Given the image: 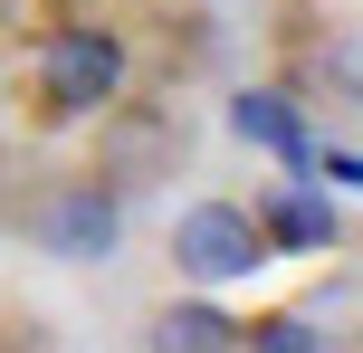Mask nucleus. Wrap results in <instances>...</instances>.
<instances>
[{"label": "nucleus", "instance_id": "f03ea898", "mask_svg": "<svg viewBox=\"0 0 363 353\" xmlns=\"http://www.w3.org/2000/svg\"><path fill=\"white\" fill-rule=\"evenodd\" d=\"M19 239H29L38 258H57V267H106L115 248H125V191L96 182V172L48 182L29 210H19Z\"/></svg>", "mask_w": 363, "mask_h": 353}, {"label": "nucleus", "instance_id": "6e6552de", "mask_svg": "<svg viewBox=\"0 0 363 353\" xmlns=\"http://www.w3.org/2000/svg\"><path fill=\"white\" fill-rule=\"evenodd\" d=\"M315 182H363V163H354V144H335V153H315Z\"/></svg>", "mask_w": 363, "mask_h": 353}, {"label": "nucleus", "instance_id": "7ed1b4c3", "mask_svg": "<svg viewBox=\"0 0 363 353\" xmlns=\"http://www.w3.org/2000/svg\"><path fill=\"white\" fill-rule=\"evenodd\" d=\"M268 267V239H258L249 201H191L172 220V277L182 287H239Z\"/></svg>", "mask_w": 363, "mask_h": 353}, {"label": "nucleus", "instance_id": "423d86ee", "mask_svg": "<svg viewBox=\"0 0 363 353\" xmlns=\"http://www.w3.org/2000/svg\"><path fill=\"white\" fill-rule=\"evenodd\" d=\"M144 353H239V316L220 306V287L201 296H163L144 316Z\"/></svg>", "mask_w": 363, "mask_h": 353}, {"label": "nucleus", "instance_id": "39448f33", "mask_svg": "<svg viewBox=\"0 0 363 353\" xmlns=\"http://www.w3.org/2000/svg\"><path fill=\"white\" fill-rule=\"evenodd\" d=\"M258 239H268V258H325V248H345V210L325 201L315 182H277L249 201Z\"/></svg>", "mask_w": 363, "mask_h": 353}, {"label": "nucleus", "instance_id": "f257e3e1", "mask_svg": "<svg viewBox=\"0 0 363 353\" xmlns=\"http://www.w3.org/2000/svg\"><path fill=\"white\" fill-rule=\"evenodd\" d=\"M125 38L96 29V19H57L48 38H38V105L57 115V125H86V115H115L125 105Z\"/></svg>", "mask_w": 363, "mask_h": 353}, {"label": "nucleus", "instance_id": "20e7f679", "mask_svg": "<svg viewBox=\"0 0 363 353\" xmlns=\"http://www.w3.org/2000/svg\"><path fill=\"white\" fill-rule=\"evenodd\" d=\"M230 134L249 153H277L287 182H315V134H306V96L296 86H239L230 96Z\"/></svg>", "mask_w": 363, "mask_h": 353}, {"label": "nucleus", "instance_id": "1a4fd4ad", "mask_svg": "<svg viewBox=\"0 0 363 353\" xmlns=\"http://www.w3.org/2000/svg\"><path fill=\"white\" fill-rule=\"evenodd\" d=\"M0 29H10V0H0Z\"/></svg>", "mask_w": 363, "mask_h": 353}, {"label": "nucleus", "instance_id": "0eeeda50", "mask_svg": "<svg viewBox=\"0 0 363 353\" xmlns=\"http://www.w3.org/2000/svg\"><path fill=\"white\" fill-rule=\"evenodd\" d=\"M239 353H325V325H315L306 306H277V316L239 325Z\"/></svg>", "mask_w": 363, "mask_h": 353}]
</instances>
